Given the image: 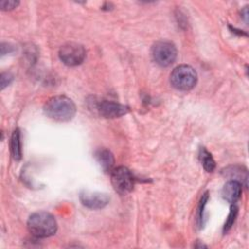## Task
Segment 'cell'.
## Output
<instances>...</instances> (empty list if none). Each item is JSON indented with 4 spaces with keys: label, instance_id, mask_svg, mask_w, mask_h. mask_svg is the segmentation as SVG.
I'll return each instance as SVG.
<instances>
[{
    "label": "cell",
    "instance_id": "1",
    "mask_svg": "<svg viewBox=\"0 0 249 249\" xmlns=\"http://www.w3.org/2000/svg\"><path fill=\"white\" fill-rule=\"evenodd\" d=\"M45 114L57 122H67L76 114V105L72 99L65 95L51 97L44 105Z\"/></svg>",
    "mask_w": 249,
    "mask_h": 249
},
{
    "label": "cell",
    "instance_id": "2",
    "mask_svg": "<svg viewBox=\"0 0 249 249\" xmlns=\"http://www.w3.org/2000/svg\"><path fill=\"white\" fill-rule=\"evenodd\" d=\"M29 232L38 238H46L53 235L57 230L55 218L49 212L39 211L29 216L27 221Z\"/></svg>",
    "mask_w": 249,
    "mask_h": 249
},
{
    "label": "cell",
    "instance_id": "3",
    "mask_svg": "<svg viewBox=\"0 0 249 249\" xmlns=\"http://www.w3.org/2000/svg\"><path fill=\"white\" fill-rule=\"evenodd\" d=\"M196 72L190 65H179L175 67L170 74V84L173 88L179 90L192 89L196 86Z\"/></svg>",
    "mask_w": 249,
    "mask_h": 249
},
{
    "label": "cell",
    "instance_id": "4",
    "mask_svg": "<svg viewBox=\"0 0 249 249\" xmlns=\"http://www.w3.org/2000/svg\"><path fill=\"white\" fill-rule=\"evenodd\" d=\"M134 177L125 166H118L111 172V182L115 191L121 195L128 194L134 186Z\"/></svg>",
    "mask_w": 249,
    "mask_h": 249
},
{
    "label": "cell",
    "instance_id": "5",
    "mask_svg": "<svg viewBox=\"0 0 249 249\" xmlns=\"http://www.w3.org/2000/svg\"><path fill=\"white\" fill-rule=\"evenodd\" d=\"M152 56L157 64L166 67L175 61L177 56V50L172 43L167 41H160L153 46Z\"/></svg>",
    "mask_w": 249,
    "mask_h": 249
},
{
    "label": "cell",
    "instance_id": "6",
    "mask_svg": "<svg viewBox=\"0 0 249 249\" xmlns=\"http://www.w3.org/2000/svg\"><path fill=\"white\" fill-rule=\"evenodd\" d=\"M58 55L65 65L76 66L84 61L86 50L78 43H67L59 49Z\"/></svg>",
    "mask_w": 249,
    "mask_h": 249
},
{
    "label": "cell",
    "instance_id": "7",
    "mask_svg": "<svg viewBox=\"0 0 249 249\" xmlns=\"http://www.w3.org/2000/svg\"><path fill=\"white\" fill-rule=\"evenodd\" d=\"M96 110L104 118H118L128 112V107L115 101L101 100L96 104Z\"/></svg>",
    "mask_w": 249,
    "mask_h": 249
},
{
    "label": "cell",
    "instance_id": "8",
    "mask_svg": "<svg viewBox=\"0 0 249 249\" xmlns=\"http://www.w3.org/2000/svg\"><path fill=\"white\" fill-rule=\"evenodd\" d=\"M80 200L88 208L101 209L108 204L110 197L106 194L85 191L80 194Z\"/></svg>",
    "mask_w": 249,
    "mask_h": 249
},
{
    "label": "cell",
    "instance_id": "9",
    "mask_svg": "<svg viewBox=\"0 0 249 249\" xmlns=\"http://www.w3.org/2000/svg\"><path fill=\"white\" fill-rule=\"evenodd\" d=\"M241 193L242 185L235 180H230L225 184L222 190V196L228 202L234 204L239 199Z\"/></svg>",
    "mask_w": 249,
    "mask_h": 249
},
{
    "label": "cell",
    "instance_id": "10",
    "mask_svg": "<svg viewBox=\"0 0 249 249\" xmlns=\"http://www.w3.org/2000/svg\"><path fill=\"white\" fill-rule=\"evenodd\" d=\"M95 159L97 160L98 163L101 165L104 171L112 170L115 163V159L113 154L109 150L107 149L97 150L95 152Z\"/></svg>",
    "mask_w": 249,
    "mask_h": 249
},
{
    "label": "cell",
    "instance_id": "11",
    "mask_svg": "<svg viewBox=\"0 0 249 249\" xmlns=\"http://www.w3.org/2000/svg\"><path fill=\"white\" fill-rule=\"evenodd\" d=\"M11 153L15 160H19L21 159V141L20 132L17 128L14 130L11 137Z\"/></svg>",
    "mask_w": 249,
    "mask_h": 249
},
{
    "label": "cell",
    "instance_id": "12",
    "mask_svg": "<svg viewBox=\"0 0 249 249\" xmlns=\"http://www.w3.org/2000/svg\"><path fill=\"white\" fill-rule=\"evenodd\" d=\"M199 158H200V161L203 165V168L208 171V172H211L214 170L215 166H216V163H215V160L213 159V157L211 156V154L205 149V148H200V151H199Z\"/></svg>",
    "mask_w": 249,
    "mask_h": 249
},
{
    "label": "cell",
    "instance_id": "13",
    "mask_svg": "<svg viewBox=\"0 0 249 249\" xmlns=\"http://www.w3.org/2000/svg\"><path fill=\"white\" fill-rule=\"evenodd\" d=\"M237 213H238V208H237L236 205L233 204V205L231 207V211H230V213H229L228 219H227V221H226V223H225V225H224V231H225V232L228 231L231 228V226L233 225V223H234V221H235V219H236Z\"/></svg>",
    "mask_w": 249,
    "mask_h": 249
},
{
    "label": "cell",
    "instance_id": "14",
    "mask_svg": "<svg viewBox=\"0 0 249 249\" xmlns=\"http://www.w3.org/2000/svg\"><path fill=\"white\" fill-rule=\"evenodd\" d=\"M208 199V194L205 193L203 194L200 202H199V207H198V212H197V221H198V225L202 226V220H203V212H204V206L206 204V201Z\"/></svg>",
    "mask_w": 249,
    "mask_h": 249
},
{
    "label": "cell",
    "instance_id": "15",
    "mask_svg": "<svg viewBox=\"0 0 249 249\" xmlns=\"http://www.w3.org/2000/svg\"><path fill=\"white\" fill-rule=\"evenodd\" d=\"M18 4H19V2L15 1V0H2L0 2V7L4 11H10V10H13L16 7H18Z\"/></svg>",
    "mask_w": 249,
    "mask_h": 249
},
{
    "label": "cell",
    "instance_id": "16",
    "mask_svg": "<svg viewBox=\"0 0 249 249\" xmlns=\"http://www.w3.org/2000/svg\"><path fill=\"white\" fill-rule=\"evenodd\" d=\"M13 81V75L11 73H2L1 74V89L9 86Z\"/></svg>",
    "mask_w": 249,
    "mask_h": 249
}]
</instances>
